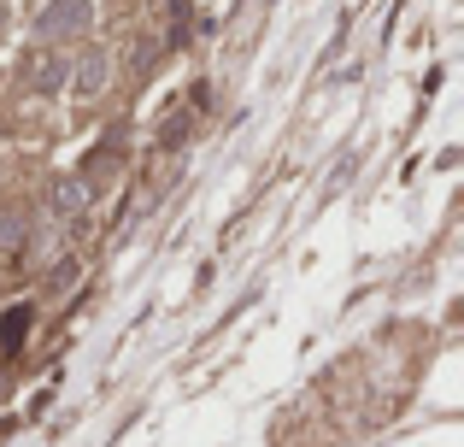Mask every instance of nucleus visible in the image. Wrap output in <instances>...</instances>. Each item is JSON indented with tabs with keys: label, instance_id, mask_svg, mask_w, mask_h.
Masks as SVG:
<instances>
[{
	"label": "nucleus",
	"instance_id": "obj_7",
	"mask_svg": "<svg viewBox=\"0 0 464 447\" xmlns=\"http://www.w3.org/2000/svg\"><path fill=\"white\" fill-rule=\"evenodd\" d=\"M71 277H77V265H53V277H47V288H65Z\"/></svg>",
	"mask_w": 464,
	"mask_h": 447
},
{
	"label": "nucleus",
	"instance_id": "obj_5",
	"mask_svg": "<svg viewBox=\"0 0 464 447\" xmlns=\"http://www.w3.org/2000/svg\"><path fill=\"white\" fill-rule=\"evenodd\" d=\"M30 318H35V306H12L6 318H0V354H18V342H24V330H30Z\"/></svg>",
	"mask_w": 464,
	"mask_h": 447
},
{
	"label": "nucleus",
	"instance_id": "obj_6",
	"mask_svg": "<svg viewBox=\"0 0 464 447\" xmlns=\"http://www.w3.org/2000/svg\"><path fill=\"white\" fill-rule=\"evenodd\" d=\"M24 236H30V219H24L18 207H6V212H0V259L24 248Z\"/></svg>",
	"mask_w": 464,
	"mask_h": 447
},
{
	"label": "nucleus",
	"instance_id": "obj_1",
	"mask_svg": "<svg viewBox=\"0 0 464 447\" xmlns=\"http://www.w3.org/2000/svg\"><path fill=\"white\" fill-rule=\"evenodd\" d=\"M89 24H94V0H47L35 12L42 42H77V35H89Z\"/></svg>",
	"mask_w": 464,
	"mask_h": 447
},
{
	"label": "nucleus",
	"instance_id": "obj_3",
	"mask_svg": "<svg viewBox=\"0 0 464 447\" xmlns=\"http://www.w3.org/2000/svg\"><path fill=\"white\" fill-rule=\"evenodd\" d=\"M89 207H94V195H89V183H82L77 171H59L53 183H47V212H53V219L77 224V219H82Z\"/></svg>",
	"mask_w": 464,
	"mask_h": 447
},
{
	"label": "nucleus",
	"instance_id": "obj_8",
	"mask_svg": "<svg viewBox=\"0 0 464 447\" xmlns=\"http://www.w3.org/2000/svg\"><path fill=\"white\" fill-rule=\"evenodd\" d=\"M6 24H12V6H6V0H0V35H6Z\"/></svg>",
	"mask_w": 464,
	"mask_h": 447
},
{
	"label": "nucleus",
	"instance_id": "obj_4",
	"mask_svg": "<svg viewBox=\"0 0 464 447\" xmlns=\"http://www.w3.org/2000/svg\"><path fill=\"white\" fill-rule=\"evenodd\" d=\"M65 59H59V53H35L30 59V83H35V89H42V94H59V89H65Z\"/></svg>",
	"mask_w": 464,
	"mask_h": 447
},
{
	"label": "nucleus",
	"instance_id": "obj_2",
	"mask_svg": "<svg viewBox=\"0 0 464 447\" xmlns=\"http://www.w3.org/2000/svg\"><path fill=\"white\" fill-rule=\"evenodd\" d=\"M106 83H112V53H106L101 42H94L82 59H71V71H65V94L71 101H101Z\"/></svg>",
	"mask_w": 464,
	"mask_h": 447
}]
</instances>
